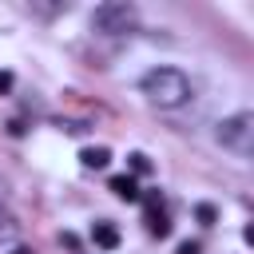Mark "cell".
Segmentation results:
<instances>
[{
    "label": "cell",
    "instance_id": "1",
    "mask_svg": "<svg viewBox=\"0 0 254 254\" xmlns=\"http://www.w3.org/2000/svg\"><path fill=\"white\" fill-rule=\"evenodd\" d=\"M139 91H143V99H147L151 107H159V111H179V107L190 103L194 83H190L179 67L159 64V67H147V71L139 75Z\"/></svg>",
    "mask_w": 254,
    "mask_h": 254
},
{
    "label": "cell",
    "instance_id": "2",
    "mask_svg": "<svg viewBox=\"0 0 254 254\" xmlns=\"http://www.w3.org/2000/svg\"><path fill=\"white\" fill-rule=\"evenodd\" d=\"M214 143L234 159H250L254 155V115L250 111H234V115L218 119L214 123Z\"/></svg>",
    "mask_w": 254,
    "mask_h": 254
},
{
    "label": "cell",
    "instance_id": "3",
    "mask_svg": "<svg viewBox=\"0 0 254 254\" xmlns=\"http://www.w3.org/2000/svg\"><path fill=\"white\" fill-rule=\"evenodd\" d=\"M135 24H139V12H135V4H127V0H103V4L91 12V28L103 32V36H127Z\"/></svg>",
    "mask_w": 254,
    "mask_h": 254
},
{
    "label": "cell",
    "instance_id": "4",
    "mask_svg": "<svg viewBox=\"0 0 254 254\" xmlns=\"http://www.w3.org/2000/svg\"><path fill=\"white\" fill-rule=\"evenodd\" d=\"M79 163H83L87 171H103V167L111 163V151H107V147H87V151L79 155Z\"/></svg>",
    "mask_w": 254,
    "mask_h": 254
},
{
    "label": "cell",
    "instance_id": "5",
    "mask_svg": "<svg viewBox=\"0 0 254 254\" xmlns=\"http://www.w3.org/2000/svg\"><path fill=\"white\" fill-rule=\"evenodd\" d=\"M111 194H119V198H127V202H135V198H139V187H135V179H131V175H115V179H111Z\"/></svg>",
    "mask_w": 254,
    "mask_h": 254
},
{
    "label": "cell",
    "instance_id": "6",
    "mask_svg": "<svg viewBox=\"0 0 254 254\" xmlns=\"http://www.w3.org/2000/svg\"><path fill=\"white\" fill-rule=\"evenodd\" d=\"M16 234H20V222H16V214L0 206V246H8V242H16Z\"/></svg>",
    "mask_w": 254,
    "mask_h": 254
},
{
    "label": "cell",
    "instance_id": "7",
    "mask_svg": "<svg viewBox=\"0 0 254 254\" xmlns=\"http://www.w3.org/2000/svg\"><path fill=\"white\" fill-rule=\"evenodd\" d=\"M91 238H95V242H99L103 250H111V246L119 242V230H115L111 222H95V230H91Z\"/></svg>",
    "mask_w": 254,
    "mask_h": 254
},
{
    "label": "cell",
    "instance_id": "8",
    "mask_svg": "<svg viewBox=\"0 0 254 254\" xmlns=\"http://www.w3.org/2000/svg\"><path fill=\"white\" fill-rule=\"evenodd\" d=\"M147 230H151L155 238H167V234H171V222H167L163 214H151V218H147Z\"/></svg>",
    "mask_w": 254,
    "mask_h": 254
},
{
    "label": "cell",
    "instance_id": "9",
    "mask_svg": "<svg viewBox=\"0 0 254 254\" xmlns=\"http://www.w3.org/2000/svg\"><path fill=\"white\" fill-rule=\"evenodd\" d=\"M28 12H36V16H56V12H67V4H28Z\"/></svg>",
    "mask_w": 254,
    "mask_h": 254
},
{
    "label": "cell",
    "instance_id": "10",
    "mask_svg": "<svg viewBox=\"0 0 254 254\" xmlns=\"http://www.w3.org/2000/svg\"><path fill=\"white\" fill-rule=\"evenodd\" d=\"M131 171L143 175V171H147V155H131Z\"/></svg>",
    "mask_w": 254,
    "mask_h": 254
},
{
    "label": "cell",
    "instance_id": "11",
    "mask_svg": "<svg viewBox=\"0 0 254 254\" xmlns=\"http://www.w3.org/2000/svg\"><path fill=\"white\" fill-rule=\"evenodd\" d=\"M198 218H202V222H214V210H210V206L202 202V206H198Z\"/></svg>",
    "mask_w": 254,
    "mask_h": 254
},
{
    "label": "cell",
    "instance_id": "12",
    "mask_svg": "<svg viewBox=\"0 0 254 254\" xmlns=\"http://www.w3.org/2000/svg\"><path fill=\"white\" fill-rule=\"evenodd\" d=\"M8 87H12V75H8V71H0V91H8Z\"/></svg>",
    "mask_w": 254,
    "mask_h": 254
},
{
    "label": "cell",
    "instance_id": "13",
    "mask_svg": "<svg viewBox=\"0 0 254 254\" xmlns=\"http://www.w3.org/2000/svg\"><path fill=\"white\" fill-rule=\"evenodd\" d=\"M179 254H198V246H194V242H183V246H179Z\"/></svg>",
    "mask_w": 254,
    "mask_h": 254
},
{
    "label": "cell",
    "instance_id": "14",
    "mask_svg": "<svg viewBox=\"0 0 254 254\" xmlns=\"http://www.w3.org/2000/svg\"><path fill=\"white\" fill-rule=\"evenodd\" d=\"M12 254H32V250H12Z\"/></svg>",
    "mask_w": 254,
    "mask_h": 254
}]
</instances>
